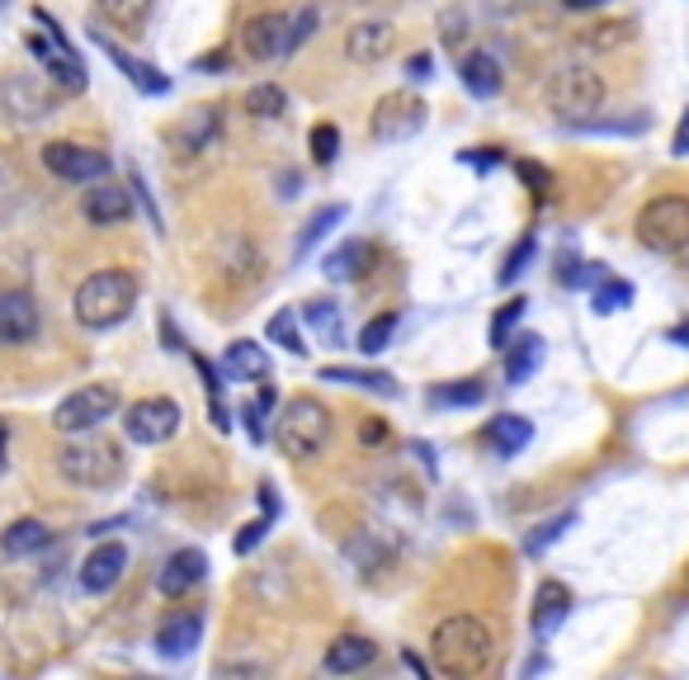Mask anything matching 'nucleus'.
I'll return each instance as SVG.
<instances>
[{
	"instance_id": "1",
	"label": "nucleus",
	"mask_w": 689,
	"mask_h": 680,
	"mask_svg": "<svg viewBox=\"0 0 689 680\" xmlns=\"http://www.w3.org/2000/svg\"><path fill=\"white\" fill-rule=\"evenodd\" d=\"M492 629L478 619V615H449L435 629V638H430V657H435V666L444 676L454 680H468V676H482L486 661H492Z\"/></svg>"
},
{
	"instance_id": "2",
	"label": "nucleus",
	"mask_w": 689,
	"mask_h": 680,
	"mask_svg": "<svg viewBox=\"0 0 689 680\" xmlns=\"http://www.w3.org/2000/svg\"><path fill=\"white\" fill-rule=\"evenodd\" d=\"M137 307V279L128 269H99L76 289V321L85 331H109V326L128 321Z\"/></svg>"
},
{
	"instance_id": "3",
	"label": "nucleus",
	"mask_w": 689,
	"mask_h": 680,
	"mask_svg": "<svg viewBox=\"0 0 689 680\" xmlns=\"http://www.w3.org/2000/svg\"><path fill=\"white\" fill-rule=\"evenodd\" d=\"M275 439L293 463L317 459L326 449V439H331V411H326L317 397H289L279 411V421H275Z\"/></svg>"
},
{
	"instance_id": "4",
	"label": "nucleus",
	"mask_w": 689,
	"mask_h": 680,
	"mask_svg": "<svg viewBox=\"0 0 689 680\" xmlns=\"http://www.w3.org/2000/svg\"><path fill=\"white\" fill-rule=\"evenodd\" d=\"M638 241L656 255L689 251V198L685 194H656L638 212Z\"/></svg>"
},
{
	"instance_id": "5",
	"label": "nucleus",
	"mask_w": 689,
	"mask_h": 680,
	"mask_svg": "<svg viewBox=\"0 0 689 680\" xmlns=\"http://www.w3.org/2000/svg\"><path fill=\"white\" fill-rule=\"evenodd\" d=\"M57 473L67 482H76V487H109V482L123 477V453L119 445H109V439H71V445L57 453Z\"/></svg>"
},
{
	"instance_id": "6",
	"label": "nucleus",
	"mask_w": 689,
	"mask_h": 680,
	"mask_svg": "<svg viewBox=\"0 0 689 680\" xmlns=\"http://www.w3.org/2000/svg\"><path fill=\"white\" fill-rule=\"evenodd\" d=\"M600 105H605V81L595 76L591 66H563L548 81V109L563 123H585L595 119Z\"/></svg>"
},
{
	"instance_id": "7",
	"label": "nucleus",
	"mask_w": 689,
	"mask_h": 680,
	"mask_svg": "<svg viewBox=\"0 0 689 680\" xmlns=\"http://www.w3.org/2000/svg\"><path fill=\"white\" fill-rule=\"evenodd\" d=\"M113 411H119V392L109 388V382H85L71 397H62L52 411V425L62 435H85V430H99Z\"/></svg>"
},
{
	"instance_id": "8",
	"label": "nucleus",
	"mask_w": 689,
	"mask_h": 680,
	"mask_svg": "<svg viewBox=\"0 0 689 680\" xmlns=\"http://www.w3.org/2000/svg\"><path fill=\"white\" fill-rule=\"evenodd\" d=\"M34 20H38L43 28H48V34H28V38H24V42H28V52H34L38 62L48 66V76H52L57 85H62V90L81 95V90H85V66H81V57L71 52V42L62 38V28H57L43 10H34Z\"/></svg>"
},
{
	"instance_id": "9",
	"label": "nucleus",
	"mask_w": 689,
	"mask_h": 680,
	"mask_svg": "<svg viewBox=\"0 0 689 680\" xmlns=\"http://www.w3.org/2000/svg\"><path fill=\"white\" fill-rule=\"evenodd\" d=\"M123 430L133 445H166L180 430V402H170V397H142V402L128 406Z\"/></svg>"
},
{
	"instance_id": "10",
	"label": "nucleus",
	"mask_w": 689,
	"mask_h": 680,
	"mask_svg": "<svg viewBox=\"0 0 689 680\" xmlns=\"http://www.w3.org/2000/svg\"><path fill=\"white\" fill-rule=\"evenodd\" d=\"M43 166L57 180H71V184H95L109 175V156L95 147H81V142H48L43 147Z\"/></svg>"
},
{
	"instance_id": "11",
	"label": "nucleus",
	"mask_w": 689,
	"mask_h": 680,
	"mask_svg": "<svg viewBox=\"0 0 689 680\" xmlns=\"http://www.w3.org/2000/svg\"><path fill=\"white\" fill-rule=\"evenodd\" d=\"M425 127V105L407 90L378 99V109H373V137L378 142H401V137H415Z\"/></svg>"
},
{
	"instance_id": "12",
	"label": "nucleus",
	"mask_w": 689,
	"mask_h": 680,
	"mask_svg": "<svg viewBox=\"0 0 689 680\" xmlns=\"http://www.w3.org/2000/svg\"><path fill=\"white\" fill-rule=\"evenodd\" d=\"M241 48H246L255 62H275V57L289 52V20L275 10L255 14V20H246V28H241Z\"/></svg>"
},
{
	"instance_id": "13",
	"label": "nucleus",
	"mask_w": 689,
	"mask_h": 680,
	"mask_svg": "<svg viewBox=\"0 0 689 680\" xmlns=\"http://www.w3.org/2000/svg\"><path fill=\"white\" fill-rule=\"evenodd\" d=\"M204 576H208V552L204 548H180V552L166 558L156 586H161V595H170V600H180V595H190Z\"/></svg>"
},
{
	"instance_id": "14",
	"label": "nucleus",
	"mask_w": 689,
	"mask_h": 680,
	"mask_svg": "<svg viewBox=\"0 0 689 680\" xmlns=\"http://www.w3.org/2000/svg\"><path fill=\"white\" fill-rule=\"evenodd\" d=\"M123 572H128V548L109 538V544H99L90 558L81 562V586L90 591V595H105V591L119 586Z\"/></svg>"
},
{
	"instance_id": "15",
	"label": "nucleus",
	"mask_w": 689,
	"mask_h": 680,
	"mask_svg": "<svg viewBox=\"0 0 689 680\" xmlns=\"http://www.w3.org/2000/svg\"><path fill=\"white\" fill-rule=\"evenodd\" d=\"M90 38L99 42V52H105V57H109V62H113V66H119V71H123V76H128V81H133V85H137V90H142V95H170V76H166V71H156L152 62H142V57H133V52H123V48H119V42H109L105 34H90Z\"/></svg>"
},
{
	"instance_id": "16",
	"label": "nucleus",
	"mask_w": 689,
	"mask_h": 680,
	"mask_svg": "<svg viewBox=\"0 0 689 680\" xmlns=\"http://www.w3.org/2000/svg\"><path fill=\"white\" fill-rule=\"evenodd\" d=\"M38 336V307L28 293H0V340L5 345H28Z\"/></svg>"
},
{
	"instance_id": "17",
	"label": "nucleus",
	"mask_w": 689,
	"mask_h": 680,
	"mask_svg": "<svg viewBox=\"0 0 689 680\" xmlns=\"http://www.w3.org/2000/svg\"><path fill=\"white\" fill-rule=\"evenodd\" d=\"M387 52H392V24L387 20H364V24H354L350 34H344V57L359 62V66L383 62Z\"/></svg>"
},
{
	"instance_id": "18",
	"label": "nucleus",
	"mask_w": 689,
	"mask_h": 680,
	"mask_svg": "<svg viewBox=\"0 0 689 680\" xmlns=\"http://www.w3.org/2000/svg\"><path fill=\"white\" fill-rule=\"evenodd\" d=\"M198 643H204V615H170L161 629H156V652H161L166 661H184Z\"/></svg>"
},
{
	"instance_id": "19",
	"label": "nucleus",
	"mask_w": 689,
	"mask_h": 680,
	"mask_svg": "<svg viewBox=\"0 0 689 680\" xmlns=\"http://www.w3.org/2000/svg\"><path fill=\"white\" fill-rule=\"evenodd\" d=\"M571 615V591L563 586V581H543L539 595H534V638L539 643H548V638L563 629V619Z\"/></svg>"
},
{
	"instance_id": "20",
	"label": "nucleus",
	"mask_w": 689,
	"mask_h": 680,
	"mask_svg": "<svg viewBox=\"0 0 689 680\" xmlns=\"http://www.w3.org/2000/svg\"><path fill=\"white\" fill-rule=\"evenodd\" d=\"M81 208L95 227H113V222H123L128 212H133V194L119 190V184H109V180H95V190H85Z\"/></svg>"
},
{
	"instance_id": "21",
	"label": "nucleus",
	"mask_w": 689,
	"mask_h": 680,
	"mask_svg": "<svg viewBox=\"0 0 689 680\" xmlns=\"http://www.w3.org/2000/svg\"><path fill=\"white\" fill-rule=\"evenodd\" d=\"M373 657H378V647L368 643V638H359V633H344L336 638L331 647H326V671L331 676H354V671H364V666H373Z\"/></svg>"
},
{
	"instance_id": "22",
	"label": "nucleus",
	"mask_w": 689,
	"mask_h": 680,
	"mask_svg": "<svg viewBox=\"0 0 689 680\" xmlns=\"http://www.w3.org/2000/svg\"><path fill=\"white\" fill-rule=\"evenodd\" d=\"M458 76H463V90L478 95V99H492L500 95V85H506V76H500V62L492 52H468L463 66H458Z\"/></svg>"
},
{
	"instance_id": "23",
	"label": "nucleus",
	"mask_w": 689,
	"mask_h": 680,
	"mask_svg": "<svg viewBox=\"0 0 689 680\" xmlns=\"http://www.w3.org/2000/svg\"><path fill=\"white\" fill-rule=\"evenodd\" d=\"M222 374L237 382H261L269 374V354L255 345V340H232L222 354Z\"/></svg>"
},
{
	"instance_id": "24",
	"label": "nucleus",
	"mask_w": 689,
	"mask_h": 680,
	"mask_svg": "<svg viewBox=\"0 0 689 680\" xmlns=\"http://www.w3.org/2000/svg\"><path fill=\"white\" fill-rule=\"evenodd\" d=\"M482 439L500 453V459H510V453H520L529 439H534V425H529L524 416H515V411H506V416H496L492 425H486Z\"/></svg>"
},
{
	"instance_id": "25",
	"label": "nucleus",
	"mask_w": 689,
	"mask_h": 680,
	"mask_svg": "<svg viewBox=\"0 0 689 680\" xmlns=\"http://www.w3.org/2000/svg\"><path fill=\"white\" fill-rule=\"evenodd\" d=\"M543 368V336L506 340V382H529Z\"/></svg>"
},
{
	"instance_id": "26",
	"label": "nucleus",
	"mask_w": 689,
	"mask_h": 680,
	"mask_svg": "<svg viewBox=\"0 0 689 680\" xmlns=\"http://www.w3.org/2000/svg\"><path fill=\"white\" fill-rule=\"evenodd\" d=\"M303 321H307V331L317 336L322 345H350V340H344L340 303H331V298H312V303L303 307Z\"/></svg>"
},
{
	"instance_id": "27",
	"label": "nucleus",
	"mask_w": 689,
	"mask_h": 680,
	"mask_svg": "<svg viewBox=\"0 0 689 680\" xmlns=\"http://www.w3.org/2000/svg\"><path fill=\"white\" fill-rule=\"evenodd\" d=\"M368 265H373V246H368V241H344V246H336L331 255H326V275H331L336 283L364 279Z\"/></svg>"
},
{
	"instance_id": "28",
	"label": "nucleus",
	"mask_w": 689,
	"mask_h": 680,
	"mask_svg": "<svg viewBox=\"0 0 689 680\" xmlns=\"http://www.w3.org/2000/svg\"><path fill=\"white\" fill-rule=\"evenodd\" d=\"M48 524L43 520H14L5 538H0V548L10 552V558H28V552H38V548H48Z\"/></svg>"
},
{
	"instance_id": "29",
	"label": "nucleus",
	"mask_w": 689,
	"mask_h": 680,
	"mask_svg": "<svg viewBox=\"0 0 689 680\" xmlns=\"http://www.w3.org/2000/svg\"><path fill=\"white\" fill-rule=\"evenodd\" d=\"M322 378L326 382H350V388H368V392H378V397H397V382L392 374H378V368H322Z\"/></svg>"
},
{
	"instance_id": "30",
	"label": "nucleus",
	"mask_w": 689,
	"mask_h": 680,
	"mask_svg": "<svg viewBox=\"0 0 689 680\" xmlns=\"http://www.w3.org/2000/svg\"><path fill=\"white\" fill-rule=\"evenodd\" d=\"M486 397L482 378H458V382H435L430 388V406H478Z\"/></svg>"
},
{
	"instance_id": "31",
	"label": "nucleus",
	"mask_w": 689,
	"mask_h": 680,
	"mask_svg": "<svg viewBox=\"0 0 689 680\" xmlns=\"http://www.w3.org/2000/svg\"><path fill=\"white\" fill-rule=\"evenodd\" d=\"M336 222H344V204H326V208H317L307 218V227H303V236H298V246H293V260H307L312 255V246H317V241L331 232Z\"/></svg>"
},
{
	"instance_id": "32",
	"label": "nucleus",
	"mask_w": 689,
	"mask_h": 680,
	"mask_svg": "<svg viewBox=\"0 0 689 680\" xmlns=\"http://www.w3.org/2000/svg\"><path fill=\"white\" fill-rule=\"evenodd\" d=\"M95 5L113 28H123V34H137L152 14V0H95Z\"/></svg>"
},
{
	"instance_id": "33",
	"label": "nucleus",
	"mask_w": 689,
	"mask_h": 680,
	"mask_svg": "<svg viewBox=\"0 0 689 680\" xmlns=\"http://www.w3.org/2000/svg\"><path fill=\"white\" fill-rule=\"evenodd\" d=\"M176 137H180V147H184V151H204L208 142L218 137V109H194L190 119L180 123V133H176Z\"/></svg>"
},
{
	"instance_id": "34",
	"label": "nucleus",
	"mask_w": 689,
	"mask_h": 680,
	"mask_svg": "<svg viewBox=\"0 0 689 680\" xmlns=\"http://www.w3.org/2000/svg\"><path fill=\"white\" fill-rule=\"evenodd\" d=\"M628 303H633V283L628 279H600L595 283V293H591V307L600 312V317H614V312H624Z\"/></svg>"
},
{
	"instance_id": "35",
	"label": "nucleus",
	"mask_w": 689,
	"mask_h": 680,
	"mask_svg": "<svg viewBox=\"0 0 689 680\" xmlns=\"http://www.w3.org/2000/svg\"><path fill=\"white\" fill-rule=\"evenodd\" d=\"M571 524H577V510H563V515L543 520V524H539V530H534V534H529V538H524V552H529V558H539V552H548V548L557 544V538H563V534L571 530Z\"/></svg>"
},
{
	"instance_id": "36",
	"label": "nucleus",
	"mask_w": 689,
	"mask_h": 680,
	"mask_svg": "<svg viewBox=\"0 0 689 680\" xmlns=\"http://www.w3.org/2000/svg\"><path fill=\"white\" fill-rule=\"evenodd\" d=\"M567 133H609V137H638V133H648V113H633V119H605V123H595V119H585V123H563Z\"/></svg>"
},
{
	"instance_id": "37",
	"label": "nucleus",
	"mask_w": 689,
	"mask_h": 680,
	"mask_svg": "<svg viewBox=\"0 0 689 680\" xmlns=\"http://www.w3.org/2000/svg\"><path fill=\"white\" fill-rule=\"evenodd\" d=\"M283 109H289V95H283L279 85H251V90H246V113H251V119H279Z\"/></svg>"
},
{
	"instance_id": "38",
	"label": "nucleus",
	"mask_w": 689,
	"mask_h": 680,
	"mask_svg": "<svg viewBox=\"0 0 689 680\" xmlns=\"http://www.w3.org/2000/svg\"><path fill=\"white\" fill-rule=\"evenodd\" d=\"M198 374H204V388H208V411H213V425L218 430H232V416H227V402H222V378H218V368H213L204 354H198Z\"/></svg>"
},
{
	"instance_id": "39",
	"label": "nucleus",
	"mask_w": 689,
	"mask_h": 680,
	"mask_svg": "<svg viewBox=\"0 0 689 680\" xmlns=\"http://www.w3.org/2000/svg\"><path fill=\"white\" fill-rule=\"evenodd\" d=\"M392 336H397V317H392V312H378V317L359 331V350H364V354H383L387 345H392Z\"/></svg>"
},
{
	"instance_id": "40",
	"label": "nucleus",
	"mask_w": 689,
	"mask_h": 680,
	"mask_svg": "<svg viewBox=\"0 0 689 680\" xmlns=\"http://www.w3.org/2000/svg\"><path fill=\"white\" fill-rule=\"evenodd\" d=\"M265 336L279 340V345L289 350V354H307V340L298 336V317H293V312H275V317H269V326H265Z\"/></svg>"
},
{
	"instance_id": "41",
	"label": "nucleus",
	"mask_w": 689,
	"mask_h": 680,
	"mask_svg": "<svg viewBox=\"0 0 689 680\" xmlns=\"http://www.w3.org/2000/svg\"><path fill=\"white\" fill-rule=\"evenodd\" d=\"M534 255H539V241L534 236H520V246H515L510 255H506V265H500V283H515V279H524V269L534 265Z\"/></svg>"
},
{
	"instance_id": "42",
	"label": "nucleus",
	"mask_w": 689,
	"mask_h": 680,
	"mask_svg": "<svg viewBox=\"0 0 689 680\" xmlns=\"http://www.w3.org/2000/svg\"><path fill=\"white\" fill-rule=\"evenodd\" d=\"M524 307H529V298H510V303L492 317V350H506V340H510V331H515V321L524 317Z\"/></svg>"
},
{
	"instance_id": "43",
	"label": "nucleus",
	"mask_w": 689,
	"mask_h": 680,
	"mask_svg": "<svg viewBox=\"0 0 689 680\" xmlns=\"http://www.w3.org/2000/svg\"><path fill=\"white\" fill-rule=\"evenodd\" d=\"M307 147H312V161H317V166H331L340 156V133L331 123H317V127H312V137H307Z\"/></svg>"
},
{
	"instance_id": "44",
	"label": "nucleus",
	"mask_w": 689,
	"mask_h": 680,
	"mask_svg": "<svg viewBox=\"0 0 689 680\" xmlns=\"http://www.w3.org/2000/svg\"><path fill=\"white\" fill-rule=\"evenodd\" d=\"M275 402H279V397H275V388H261V397H255V402H251L246 411H241V416H246V430H251V439H255V445H261V439H265V416H269V411H275Z\"/></svg>"
},
{
	"instance_id": "45",
	"label": "nucleus",
	"mask_w": 689,
	"mask_h": 680,
	"mask_svg": "<svg viewBox=\"0 0 689 680\" xmlns=\"http://www.w3.org/2000/svg\"><path fill=\"white\" fill-rule=\"evenodd\" d=\"M269 524H275V515H261V520H251L246 530L237 534V544H232V548H237V558H246V552H255V548H261V538L269 534Z\"/></svg>"
},
{
	"instance_id": "46",
	"label": "nucleus",
	"mask_w": 689,
	"mask_h": 680,
	"mask_svg": "<svg viewBox=\"0 0 689 680\" xmlns=\"http://www.w3.org/2000/svg\"><path fill=\"white\" fill-rule=\"evenodd\" d=\"M317 24H322V14L317 10H303V14H298V20L289 24V52H298V48H303V42L312 38V34H317Z\"/></svg>"
},
{
	"instance_id": "47",
	"label": "nucleus",
	"mask_w": 689,
	"mask_h": 680,
	"mask_svg": "<svg viewBox=\"0 0 689 680\" xmlns=\"http://www.w3.org/2000/svg\"><path fill=\"white\" fill-rule=\"evenodd\" d=\"M515 175H520V180L529 184V194H539V198L553 190V175H548L543 166H534V161H515Z\"/></svg>"
},
{
	"instance_id": "48",
	"label": "nucleus",
	"mask_w": 689,
	"mask_h": 680,
	"mask_svg": "<svg viewBox=\"0 0 689 680\" xmlns=\"http://www.w3.org/2000/svg\"><path fill=\"white\" fill-rule=\"evenodd\" d=\"M458 161L463 166H478V170H492L500 161V151L496 147H472V151H458Z\"/></svg>"
},
{
	"instance_id": "49",
	"label": "nucleus",
	"mask_w": 689,
	"mask_h": 680,
	"mask_svg": "<svg viewBox=\"0 0 689 680\" xmlns=\"http://www.w3.org/2000/svg\"><path fill=\"white\" fill-rule=\"evenodd\" d=\"M407 76L411 81H430V76H435V57H430V52L407 57Z\"/></svg>"
},
{
	"instance_id": "50",
	"label": "nucleus",
	"mask_w": 689,
	"mask_h": 680,
	"mask_svg": "<svg viewBox=\"0 0 689 680\" xmlns=\"http://www.w3.org/2000/svg\"><path fill=\"white\" fill-rule=\"evenodd\" d=\"M670 156H689V109L680 113V127H676V137H670Z\"/></svg>"
},
{
	"instance_id": "51",
	"label": "nucleus",
	"mask_w": 689,
	"mask_h": 680,
	"mask_svg": "<svg viewBox=\"0 0 689 680\" xmlns=\"http://www.w3.org/2000/svg\"><path fill=\"white\" fill-rule=\"evenodd\" d=\"M605 0H563V10H571V14H585V10H600Z\"/></svg>"
},
{
	"instance_id": "52",
	"label": "nucleus",
	"mask_w": 689,
	"mask_h": 680,
	"mask_svg": "<svg viewBox=\"0 0 689 680\" xmlns=\"http://www.w3.org/2000/svg\"><path fill=\"white\" fill-rule=\"evenodd\" d=\"M548 657H529V666H524V676H539V671H548Z\"/></svg>"
},
{
	"instance_id": "53",
	"label": "nucleus",
	"mask_w": 689,
	"mask_h": 680,
	"mask_svg": "<svg viewBox=\"0 0 689 680\" xmlns=\"http://www.w3.org/2000/svg\"><path fill=\"white\" fill-rule=\"evenodd\" d=\"M670 340H676V345H689V326H676V331H670Z\"/></svg>"
},
{
	"instance_id": "54",
	"label": "nucleus",
	"mask_w": 689,
	"mask_h": 680,
	"mask_svg": "<svg viewBox=\"0 0 689 680\" xmlns=\"http://www.w3.org/2000/svg\"><path fill=\"white\" fill-rule=\"evenodd\" d=\"M0 459H5V425H0Z\"/></svg>"
},
{
	"instance_id": "55",
	"label": "nucleus",
	"mask_w": 689,
	"mask_h": 680,
	"mask_svg": "<svg viewBox=\"0 0 689 680\" xmlns=\"http://www.w3.org/2000/svg\"><path fill=\"white\" fill-rule=\"evenodd\" d=\"M0 10H5V0H0Z\"/></svg>"
}]
</instances>
